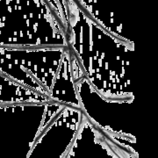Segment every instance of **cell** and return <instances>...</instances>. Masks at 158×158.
<instances>
[{
    "label": "cell",
    "mask_w": 158,
    "mask_h": 158,
    "mask_svg": "<svg viewBox=\"0 0 158 158\" xmlns=\"http://www.w3.org/2000/svg\"><path fill=\"white\" fill-rule=\"evenodd\" d=\"M63 106L55 101L0 106V156L27 158L34 141Z\"/></svg>",
    "instance_id": "obj_3"
},
{
    "label": "cell",
    "mask_w": 158,
    "mask_h": 158,
    "mask_svg": "<svg viewBox=\"0 0 158 158\" xmlns=\"http://www.w3.org/2000/svg\"><path fill=\"white\" fill-rule=\"evenodd\" d=\"M81 109L92 124L106 132L135 139V98H106L85 77L75 82Z\"/></svg>",
    "instance_id": "obj_5"
},
{
    "label": "cell",
    "mask_w": 158,
    "mask_h": 158,
    "mask_svg": "<svg viewBox=\"0 0 158 158\" xmlns=\"http://www.w3.org/2000/svg\"><path fill=\"white\" fill-rule=\"evenodd\" d=\"M65 49L0 47V72L19 85L48 96Z\"/></svg>",
    "instance_id": "obj_4"
},
{
    "label": "cell",
    "mask_w": 158,
    "mask_h": 158,
    "mask_svg": "<svg viewBox=\"0 0 158 158\" xmlns=\"http://www.w3.org/2000/svg\"><path fill=\"white\" fill-rule=\"evenodd\" d=\"M82 156H111L113 158L137 157L111 139L109 133L92 124L82 113L78 130L64 158Z\"/></svg>",
    "instance_id": "obj_7"
},
{
    "label": "cell",
    "mask_w": 158,
    "mask_h": 158,
    "mask_svg": "<svg viewBox=\"0 0 158 158\" xmlns=\"http://www.w3.org/2000/svg\"><path fill=\"white\" fill-rule=\"evenodd\" d=\"M82 109L64 106L38 136L27 158H64L82 118Z\"/></svg>",
    "instance_id": "obj_6"
},
{
    "label": "cell",
    "mask_w": 158,
    "mask_h": 158,
    "mask_svg": "<svg viewBox=\"0 0 158 158\" xmlns=\"http://www.w3.org/2000/svg\"><path fill=\"white\" fill-rule=\"evenodd\" d=\"M70 65H71V72L75 82L78 79L82 78L83 77H85L81 63L79 62L77 57L71 49H70Z\"/></svg>",
    "instance_id": "obj_10"
},
{
    "label": "cell",
    "mask_w": 158,
    "mask_h": 158,
    "mask_svg": "<svg viewBox=\"0 0 158 158\" xmlns=\"http://www.w3.org/2000/svg\"><path fill=\"white\" fill-rule=\"evenodd\" d=\"M0 47L68 48L67 32L48 0H0Z\"/></svg>",
    "instance_id": "obj_2"
},
{
    "label": "cell",
    "mask_w": 158,
    "mask_h": 158,
    "mask_svg": "<svg viewBox=\"0 0 158 158\" xmlns=\"http://www.w3.org/2000/svg\"><path fill=\"white\" fill-rule=\"evenodd\" d=\"M48 97L52 101L60 103L64 106H69L78 109L82 108L71 72L69 48H66L63 53Z\"/></svg>",
    "instance_id": "obj_8"
},
{
    "label": "cell",
    "mask_w": 158,
    "mask_h": 158,
    "mask_svg": "<svg viewBox=\"0 0 158 158\" xmlns=\"http://www.w3.org/2000/svg\"><path fill=\"white\" fill-rule=\"evenodd\" d=\"M49 97L19 85L0 72V106L22 103H47Z\"/></svg>",
    "instance_id": "obj_9"
},
{
    "label": "cell",
    "mask_w": 158,
    "mask_h": 158,
    "mask_svg": "<svg viewBox=\"0 0 158 158\" xmlns=\"http://www.w3.org/2000/svg\"><path fill=\"white\" fill-rule=\"evenodd\" d=\"M69 48L77 56L86 78L102 96L135 98V43L119 39L87 15L76 0H66Z\"/></svg>",
    "instance_id": "obj_1"
}]
</instances>
